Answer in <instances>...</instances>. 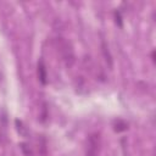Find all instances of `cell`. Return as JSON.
Masks as SVG:
<instances>
[{
	"instance_id": "6da1fadb",
	"label": "cell",
	"mask_w": 156,
	"mask_h": 156,
	"mask_svg": "<svg viewBox=\"0 0 156 156\" xmlns=\"http://www.w3.org/2000/svg\"><path fill=\"white\" fill-rule=\"evenodd\" d=\"M57 49L62 56V60L65 62V65L71 68L76 61V56H74V51H73V48L69 43L65 41L62 38H60V40H57Z\"/></svg>"
},
{
	"instance_id": "7a4b0ae2",
	"label": "cell",
	"mask_w": 156,
	"mask_h": 156,
	"mask_svg": "<svg viewBox=\"0 0 156 156\" xmlns=\"http://www.w3.org/2000/svg\"><path fill=\"white\" fill-rule=\"evenodd\" d=\"M99 145H100V136L98 133H94L89 136L88 139V145H87V152L85 156H96L99 151Z\"/></svg>"
},
{
	"instance_id": "3957f363",
	"label": "cell",
	"mask_w": 156,
	"mask_h": 156,
	"mask_svg": "<svg viewBox=\"0 0 156 156\" xmlns=\"http://www.w3.org/2000/svg\"><path fill=\"white\" fill-rule=\"evenodd\" d=\"M101 52L104 55V58H105V62L107 63V66L110 68H112V65H113V60H112V55L108 50V46L106 45V43L102 40L101 41Z\"/></svg>"
},
{
	"instance_id": "277c9868",
	"label": "cell",
	"mask_w": 156,
	"mask_h": 156,
	"mask_svg": "<svg viewBox=\"0 0 156 156\" xmlns=\"http://www.w3.org/2000/svg\"><path fill=\"white\" fill-rule=\"evenodd\" d=\"M38 76H39L41 84H46V69H45L43 61H39L38 63Z\"/></svg>"
},
{
	"instance_id": "5b68a950",
	"label": "cell",
	"mask_w": 156,
	"mask_h": 156,
	"mask_svg": "<svg viewBox=\"0 0 156 156\" xmlns=\"http://www.w3.org/2000/svg\"><path fill=\"white\" fill-rule=\"evenodd\" d=\"M127 127H128L127 123H126L124 121H122V119H117V121H115V123H113V129H115L116 132L126 130Z\"/></svg>"
},
{
	"instance_id": "8992f818",
	"label": "cell",
	"mask_w": 156,
	"mask_h": 156,
	"mask_svg": "<svg viewBox=\"0 0 156 156\" xmlns=\"http://www.w3.org/2000/svg\"><path fill=\"white\" fill-rule=\"evenodd\" d=\"M16 126H17V130L20 132V134H22L23 136H27L28 135V130H27V128L23 126V123L21 122V121H18V119H16Z\"/></svg>"
},
{
	"instance_id": "52a82bcc",
	"label": "cell",
	"mask_w": 156,
	"mask_h": 156,
	"mask_svg": "<svg viewBox=\"0 0 156 156\" xmlns=\"http://www.w3.org/2000/svg\"><path fill=\"white\" fill-rule=\"evenodd\" d=\"M21 150H22V152L26 155V156H33V150L29 147V145L28 144H26V143H22L21 144Z\"/></svg>"
},
{
	"instance_id": "ba28073f",
	"label": "cell",
	"mask_w": 156,
	"mask_h": 156,
	"mask_svg": "<svg viewBox=\"0 0 156 156\" xmlns=\"http://www.w3.org/2000/svg\"><path fill=\"white\" fill-rule=\"evenodd\" d=\"M115 18H116V22L118 23V26L121 27V26H122V20H121V16H119V12H116V13H115Z\"/></svg>"
}]
</instances>
